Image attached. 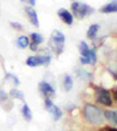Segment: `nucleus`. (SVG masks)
<instances>
[{"label": "nucleus", "mask_w": 117, "mask_h": 131, "mask_svg": "<svg viewBox=\"0 0 117 131\" xmlns=\"http://www.w3.org/2000/svg\"><path fill=\"white\" fill-rule=\"evenodd\" d=\"M57 15L60 16V19L62 20L65 24H67V25H73L74 18H73V14H71L69 11L65 9V8H60V9L57 11Z\"/></svg>", "instance_id": "8"}, {"label": "nucleus", "mask_w": 117, "mask_h": 131, "mask_svg": "<svg viewBox=\"0 0 117 131\" xmlns=\"http://www.w3.org/2000/svg\"><path fill=\"white\" fill-rule=\"evenodd\" d=\"M65 35L63 33H61L60 30L54 29L50 35V40H49V47L53 52L56 55H60L63 52V46H65Z\"/></svg>", "instance_id": "2"}, {"label": "nucleus", "mask_w": 117, "mask_h": 131, "mask_svg": "<svg viewBox=\"0 0 117 131\" xmlns=\"http://www.w3.org/2000/svg\"><path fill=\"white\" fill-rule=\"evenodd\" d=\"M63 87L67 91H70L71 88H73V79H71L69 75H65V79H63Z\"/></svg>", "instance_id": "17"}, {"label": "nucleus", "mask_w": 117, "mask_h": 131, "mask_svg": "<svg viewBox=\"0 0 117 131\" xmlns=\"http://www.w3.org/2000/svg\"><path fill=\"white\" fill-rule=\"evenodd\" d=\"M16 45H18V47H19V48L25 49V48H27V47L29 46V40H28L27 36L21 35V36H19V38H18Z\"/></svg>", "instance_id": "15"}, {"label": "nucleus", "mask_w": 117, "mask_h": 131, "mask_svg": "<svg viewBox=\"0 0 117 131\" xmlns=\"http://www.w3.org/2000/svg\"><path fill=\"white\" fill-rule=\"evenodd\" d=\"M21 114L27 122H30V121H32V111H30L29 106H28L26 103H24V105H22V108H21Z\"/></svg>", "instance_id": "14"}, {"label": "nucleus", "mask_w": 117, "mask_h": 131, "mask_svg": "<svg viewBox=\"0 0 117 131\" xmlns=\"http://www.w3.org/2000/svg\"><path fill=\"white\" fill-rule=\"evenodd\" d=\"M115 98H116V101H117V88L115 89Z\"/></svg>", "instance_id": "25"}, {"label": "nucleus", "mask_w": 117, "mask_h": 131, "mask_svg": "<svg viewBox=\"0 0 117 131\" xmlns=\"http://www.w3.org/2000/svg\"><path fill=\"white\" fill-rule=\"evenodd\" d=\"M80 53H81V57L80 61L83 64H95L97 56H96V52L94 49H90L88 47L86 41H81L80 42Z\"/></svg>", "instance_id": "3"}, {"label": "nucleus", "mask_w": 117, "mask_h": 131, "mask_svg": "<svg viewBox=\"0 0 117 131\" xmlns=\"http://www.w3.org/2000/svg\"><path fill=\"white\" fill-rule=\"evenodd\" d=\"M20 1H24V3H27V4H29L30 6H35V4H36V1L35 0H20Z\"/></svg>", "instance_id": "23"}, {"label": "nucleus", "mask_w": 117, "mask_h": 131, "mask_svg": "<svg viewBox=\"0 0 117 131\" xmlns=\"http://www.w3.org/2000/svg\"><path fill=\"white\" fill-rule=\"evenodd\" d=\"M71 9H73V14L74 16H76L77 19H83L84 16L89 15L94 12L93 7H90L89 5H86L83 3H73L71 5Z\"/></svg>", "instance_id": "4"}, {"label": "nucleus", "mask_w": 117, "mask_h": 131, "mask_svg": "<svg viewBox=\"0 0 117 131\" xmlns=\"http://www.w3.org/2000/svg\"><path fill=\"white\" fill-rule=\"evenodd\" d=\"M25 12H26V14H27V16H28V19H29L30 24H32L33 26H35V27H39L40 25H39L38 14H36L35 9H33V7H29V6H27V7H25Z\"/></svg>", "instance_id": "9"}, {"label": "nucleus", "mask_w": 117, "mask_h": 131, "mask_svg": "<svg viewBox=\"0 0 117 131\" xmlns=\"http://www.w3.org/2000/svg\"><path fill=\"white\" fill-rule=\"evenodd\" d=\"M0 103L4 104V103H11V101H9V96L7 95V94L4 91V90H0Z\"/></svg>", "instance_id": "20"}, {"label": "nucleus", "mask_w": 117, "mask_h": 131, "mask_svg": "<svg viewBox=\"0 0 117 131\" xmlns=\"http://www.w3.org/2000/svg\"><path fill=\"white\" fill-rule=\"evenodd\" d=\"M98 29H100V26H98V25H96V24L91 25V26L89 27V29H88V32H87V36L89 39L96 38V34H97Z\"/></svg>", "instance_id": "16"}, {"label": "nucleus", "mask_w": 117, "mask_h": 131, "mask_svg": "<svg viewBox=\"0 0 117 131\" xmlns=\"http://www.w3.org/2000/svg\"><path fill=\"white\" fill-rule=\"evenodd\" d=\"M9 96L13 97V98H16V100L25 101V96H24V94H22V91H20V90H18V89H11V91H9Z\"/></svg>", "instance_id": "18"}, {"label": "nucleus", "mask_w": 117, "mask_h": 131, "mask_svg": "<svg viewBox=\"0 0 117 131\" xmlns=\"http://www.w3.org/2000/svg\"><path fill=\"white\" fill-rule=\"evenodd\" d=\"M39 89H40V91L46 98H52L55 95V89L49 83H47L45 81L39 83Z\"/></svg>", "instance_id": "7"}, {"label": "nucleus", "mask_w": 117, "mask_h": 131, "mask_svg": "<svg viewBox=\"0 0 117 131\" xmlns=\"http://www.w3.org/2000/svg\"><path fill=\"white\" fill-rule=\"evenodd\" d=\"M53 104L52 102V98H46V101H45V106H46V109H48L49 106Z\"/></svg>", "instance_id": "22"}, {"label": "nucleus", "mask_w": 117, "mask_h": 131, "mask_svg": "<svg viewBox=\"0 0 117 131\" xmlns=\"http://www.w3.org/2000/svg\"><path fill=\"white\" fill-rule=\"evenodd\" d=\"M5 80H6V81H11L12 83H13V84H15V85H18L20 83L19 79H18L15 75H13V74H6Z\"/></svg>", "instance_id": "19"}, {"label": "nucleus", "mask_w": 117, "mask_h": 131, "mask_svg": "<svg viewBox=\"0 0 117 131\" xmlns=\"http://www.w3.org/2000/svg\"><path fill=\"white\" fill-rule=\"evenodd\" d=\"M103 116L104 118L117 125V110H105L103 111Z\"/></svg>", "instance_id": "13"}, {"label": "nucleus", "mask_w": 117, "mask_h": 131, "mask_svg": "<svg viewBox=\"0 0 117 131\" xmlns=\"http://www.w3.org/2000/svg\"><path fill=\"white\" fill-rule=\"evenodd\" d=\"M116 3H117V0H116Z\"/></svg>", "instance_id": "26"}, {"label": "nucleus", "mask_w": 117, "mask_h": 131, "mask_svg": "<svg viewBox=\"0 0 117 131\" xmlns=\"http://www.w3.org/2000/svg\"><path fill=\"white\" fill-rule=\"evenodd\" d=\"M47 110H49L50 115H52L53 117H54L55 121H59L61 117H62V111H61V109H60V108H59L57 105H55L54 103H53L52 105L49 106Z\"/></svg>", "instance_id": "11"}, {"label": "nucleus", "mask_w": 117, "mask_h": 131, "mask_svg": "<svg viewBox=\"0 0 117 131\" xmlns=\"http://www.w3.org/2000/svg\"><path fill=\"white\" fill-rule=\"evenodd\" d=\"M100 11L102 13H116L117 12V3L116 1H112L110 4H107V5L102 6Z\"/></svg>", "instance_id": "12"}, {"label": "nucleus", "mask_w": 117, "mask_h": 131, "mask_svg": "<svg viewBox=\"0 0 117 131\" xmlns=\"http://www.w3.org/2000/svg\"><path fill=\"white\" fill-rule=\"evenodd\" d=\"M52 60L50 55H45V56H29L26 61L28 67H39V66H49Z\"/></svg>", "instance_id": "5"}, {"label": "nucleus", "mask_w": 117, "mask_h": 131, "mask_svg": "<svg viewBox=\"0 0 117 131\" xmlns=\"http://www.w3.org/2000/svg\"><path fill=\"white\" fill-rule=\"evenodd\" d=\"M30 39H32L30 49H32L33 52H36V50H38V46L41 42H44V38H42V35L39 34V33H32V34H30Z\"/></svg>", "instance_id": "10"}, {"label": "nucleus", "mask_w": 117, "mask_h": 131, "mask_svg": "<svg viewBox=\"0 0 117 131\" xmlns=\"http://www.w3.org/2000/svg\"><path fill=\"white\" fill-rule=\"evenodd\" d=\"M83 115H84L86 121L90 124H94V125L102 124L104 121L103 112L94 104H87L83 109Z\"/></svg>", "instance_id": "1"}, {"label": "nucleus", "mask_w": 117, "mask_h": 131, "mask_svg": "<svg viewBox=\"0 0 117 131\" xmlns=\"http://www.w3.org/2000/svg\"><path fill=\"white\" fill-rule=\"evenodd\" d=\"M95 97H96V101H97L98 103L103 104V105H107V106H111L112 105L111 96H110L109 91H108L107 89L97 88V89H96Z\"/></svg>", "instance_id": "6"}, {"label": "nucleus", "mask_w": 117, "mask_h": 131, "mask_svg": "<svg viewBox=\"0 0 117 131\" xmlns=\"http://www.w3.org/2000/svg\"><path fill=\"white\" fill-rule=\"evenodd\" d=\"M9 25H11L13 28H15L16 30H21V29H22V25L19 24V22H13V21H12Z\"/></svg>", "instance_id": "21"}, {"label": "nucleus", "mask_w": 117, "mask_h": 131, "mask_svg": "<svg viewBox=\"0 0 117 131\" xmlns=\"http://www.w3.org/2000/svg\"><path fill=\"white\" fill-rule=\"evenodd\" d=\"M105 130H107V131H117V129H116V128H110V126H108Z\"/></svg>", "instance_id": "24"}]
</instances>
